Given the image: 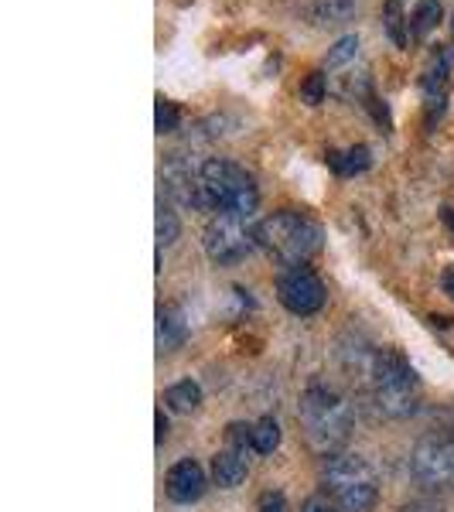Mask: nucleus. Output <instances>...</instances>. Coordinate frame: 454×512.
<instances>
[{"instance_id": "ddd939ff", "label": "nucleus", "mask_w": 454, "mask_h": 512, "mask_svg": "<svg viewBox=\"0 0 454 512\" xmlns=\"http://www.w3.org/2000/svg\"><path fill=\"white\" fill-rule=\"evenodd\" d=\"M246 454H239L233 448L219 451L216 458H212V482L219 485V489H236V485L246 482Z\"/></svg>"}, {"instance_id": "c85d7f7f", "label": "nucleus", "mask_w": 454, "mask_h": 512, "mask_svg": "<svg viewBox=\"0 0 454 512\" xmlns=\"http://www.w3.org/2000/svg\"><path fill=\"white\" fill-rule=\"evenodd\" d=\"M168 437V417H164V410H158V444Z\"/></svg>"}, {"instance_id": "cd10ccee", "label": "nucleus", "mask_w": 454, "mask_h": 512, "mask_svg": "<svg viewBox=\"0 0 454 512\" xmlns=\"http://www.w3.org/2000/svg\"><path fill=\"white\" fill-rule=\"evenodd\" d=\"M441 287H444V294H451L454 297V267H448L441 274Z\"/></svg>"}, {"instance_id": "1a4fd4ad", "label": "nucleus", "mask_w": 454, "mask_h": 512, "mask_svg": "<svg viewBox=\"0 0 454 512\" xmlns=\"http://www.w3.org/2000/svg\"><path fill=\"white\" fill-rule=\"evenodd\" d=\"M454 69V48L451 45H437L431 55V65L420 76V93H424V106H427V123H434L444 113V103H448V79Z\"/></svg>"}, {"instance_id": "c756f323", "label": "nucleus", "mask_w": 454, "mask_h": 512, "mask_svg": "<svg viewBox=\"0 0 454 512\" xmlns=\"http://www.w3.org/2000/svg\"><path fill=\"white\" fill-rule=\"evenodd\" d=\"M441 219H444V226L454 233V209H441Z\"/></svg>"}, {"instance_id": "5701e85b", "label": "nucleus", "mask_w": 454, "mask_h": 512, "mask_svg": "<svg viewBox=\"0 0 454 512\" xmlns=\"http://www.w3.org/2000/svg\"><path fill=\"white\" fill-rule=\"evenodd\" d=\"M325 93H328L325 72H311V76L304 79V86H301V99L308 106H321V103H325Z\"/></svg>"}, {"instance_id": "7c9ffc66", "label": "nucleus", "mask_w": 454, "mask_h": 512, "mask_svg": "<svg viewBox=\"0 0 454 512\" xmlns=\"http://www.w3.org/2000/svg\"><path fill=\"white\" fill-rule=\"evenodd\" d=\"M451 38H454V18H451Z\"/></svg>"}, {"instance_id": "9b49d317", "label": "nucleus", "mask_w": 454, "mask_h": 512, "mask_svg": "<svg viewBox=\"0 0 454 512\" xmlns=\"http://www.w3.org/2000/svg\"><path fill=\"white\" fill-rule=\"evenodd\" d=\"M164 492H168V499L178 502V506L198 502L205 495V472H202V465L192 461V458L178 461V465L168 472V478H164Z\"/></svg>"}, {"instance_id": "423d86ee", "label": "nucleus", "mask_w": 454, "mask_h": 512, "mask_svg": "<svg viewBox=\"0 0 454 512\" xmlns=\"http://www.w3.org/2000/svg\"><path fill=\"white\" fill-rule=\"evenodd\" d=\"M202 243H205V253H209L212 263L229 267V263L246 260V256L260 246L257 222L243 219V216H222V212H216V216L209 219V226H205Z\"/></svg>"}, {"instance_id": "bb28decb", "label": "nucleus", "mask_w": 454, "mask_h": 512, "mask_svg": "<svg viewBox=\"0 0 454 512\" xmlns=\"http://www.w3.org/2000/svg\"><path fill=\"white\" fill-rule=\"evenodd\" d=\"M400 512H444L437 502H410V506H403Z\"/></svg>"}, {"instance_id": "b1692460", "label": "nucleus", "mask_w": 454, "mask_h": 512, "mask_svg": "<svg viewBox=\"0 0 454 512\" xmlns=\"http://www.w3.org/2000/svg\"><path fill=\"white\" fill-rule=\"evenodd\" d=\"M229 448L239 451V454H246V451H253V424H229Z\"/></svg>"}, {"instance_id": "aec40b11", "label": "nucleus", "mask_w": 454, "mask_h": 512, "mask_svg": "<svg viewBox=\"0 0 454 512\" xmlns=\"http://www.w3.org/2000/svg\"><path fill=\"white\" fill-rule=\"evenodd\" d=\"M359 55V38L356 35H345V38H338L332 48H328V59L325 65L328 69H342V65H349L352 59Z\"/></svg>"}, {"instance_id": "412c9836", "label": "nucleus", "mask_w": 454, "mask_h": 512, "mask_svg": "<svg viewBox=\"0 0 454 512\" xmlns=\"http://www.w3.org/2000/svg\"><path fill=\"white\" fill-rule=\"evenodd\" d=\"M178 233H181V222L175 216V209H171V205H164V198H161V202H158V243L171 246L178 239Z\"/></svg>"}, {"instance_id": "20e7f679", "label": "nucleus", "mask_w": 454, "mask_h": 512, "mask_svg": "<svg viewBox=\"0 0 454 512\" xmlns=\"http://www.w3.org/2000/svg\"><path fill=\"white\" fill-rule=\"evenodd\" d=\"M321 485L342 512H373L379 502V478L359 454H328Z\"/></svg>"}, {"instance_id": "f257e3e1", "label": "nucleus", "mask_w": 454, "mask_h": 512, "mask_svg": "<svg viewBox=\"0 0 454 512\" xmlns=\"http://www.w3.org/2000/svg\"><path fill=\"white\" fill-rule=\"evenodd\" d=\"M198 168H202V212L253 219L260 205V192L250 171L229 158H209Z\"/></svg>"}, {"instance_id": "39448f33", "label": "nucleus", "mask_w": 454, "mask_h": 512, "mask_svg": "<svg viewBox=\"0 0 454 512\" xmlns=\"http://www.w3.org/2000/svg\"><path fill=\"white\" fill-rule=\"evenodd\" d=\"M301 427L308 434L311 448L318 451H335L338 444L352 431V410L345 403L342 393H335L332 386H308V393L301 396Z\"/></svg>"}, {"instance_id": "393cba45", "label": "nucleus", "mask_w": 454, "mask_h": 512, "mask_svg": "<svg viewBox=\"0 0 454 512\" xmlns=\"http://www.w3.org/2000/svg\"><path fill=\"white\" fill-rule=\"evenodd\" d=\"M260 512H291V506H287V499L280 492H263L260 502H257Z\"/></svg>"}, {"instance_id": "6ab92c4d", "label": "nucleus", "mask_w": 454, "mask_h": 512, "mask_svg": "<svg viewBox=\"0 0 454 512\" xmlns=\"http://www.w3.org/2000/svg\"><path fill=\"white\" fill-rule=\"evenodd\" d=\"M280 448V427L274 417H263L253 424V451L260 454H274Z\"/></svg>"}, {"instance_id": "4468645a", "label": "nucleus", "mask_w": 454, "mask_h": 512, "mask_svg": "<svg viewBox=\"0 0 454 512\" xmlns=\"http://www.w3.org/2000/svg\"><path fill=\"white\" fill-rule=\"evenodd\" d=\"M356 11H359V0H315L308 14L318 28H342V24L356 18Z\"/></svg>"}, {"instance_id": "f3484780", "label": "nucleus", "mask_w": 454, "mask_h": 512, "mask_svg": "<svg viewBox=\"0 0 454 512\" xmlns=\"http://www.w3.org/2000/svg\"><path fill=\"white\" fill-rule=\"evenodd\" d=\"M441 18H444L441 0H417L414 14H410V38H414V41L427 38L437 24H441Z\"/></svg>"}, {"instance_id": "dca6fc26", "label": "nucleus", "mask_w": 454, "mask_h": 512, "mask_svg": "<svg viewBox=\"0 0 454 512\" xmlns=\"http://www.w3.org/2000/svg\"><path fill=\"white\" fill-rule=\"evenodd\" d=\"M198 403H202V386L192 383V379H181V383L164 390V407L175 410V414H192V410H198Z\"/></svg>"}, {"instance_id": "f8f14e48", "label": "nucleus", "mask_w": 454, "mask_h": 512, "mask_svg": "<svg viewBox=\"0 0 454 512\" xmlns=\"http://www.w3.org/2000/svg\"><path fill=\"white\" fill-rule=\"evenodd\" d=\"M185 338H188V321L181 315V308H175V304H161L158 308V349L175 352L185 345Z\"/></svg>"}, {"instance_id": "2eb2a0df", "label": "nucleus", "mask_w": 454, "mask_h": 512, "mask_svg": "<svg viewBox=\"0 0 454 512\" xmlns=\"http://www.w3.org/2000/svg\"><path fill=\"white\" fill-rule=\"evenodd\" d=\"M369 164H373V151H369L366 144H356V147H349V151H328V168H332L338 178L362 175Z\"/></svg>"}, {"instance_id": "0eeeda50", "label": "nucleus", "mask_w": 454, "mask_h": 512, "mask_svg": "<svg viewBox=\"0 0 454 512\" xmlns=\"http://www.w3.org/2000/svg\"><path fill=\"white\" fill-rule=\"evenodd\" d=\"M410 475L427 492H454V441L424 437L410 454Z\"/></svg>"}, {"instance_id": "6e6552de", "label": "nucleus", "mask_w": 454, "mask_h": 512, "mask_svg": "<svg viewBox=\"0 0 454 512\" xmlns=\"http://www.w3.org/2000/svg\"><path fill=\"white\" fill-rule=\"evenodd\" d=\"M277 297L291 315H315L325 308V284L318 280L315 270L291 267L277 277Z\"/></svg>"}, {"instance_id": "4be33fe9", "label": "nucleus", "mask_w": 454, "mask_h": 512, "mask_svg": "<svg viewBox=\"0 0 454 512\" xmlns=\"http://www.w3.org/2000/svg\"><path fill=\"white\" fill-rule=\"evenodd\" d=\"M154 127H158V134H175L178 130V106L171 103V99L158 96V113H154Z\"/></svg>"}, {"instance_id": "a878e982", "label": "nucleus", "mask_w": 454, "mask_h": 512, "mask_svg": "<svg viewBox=\"0 0 454 512\" xmlns=\"http://www.w3.org/2000/svg\"><path fill=\"white\" fill-rule=\"evenodd\" d=\"M301 512H342V509H338L328 495H311V499L301 506Z\"/></svg>"}, {"instance_id": "f03ea898", "label": "nucleus", "mask_w": 454, "mask_h": 512, "mask_svg": "<svg viewBox=\"0 0 454 512\" xmlns=\"http://www.w3.org/2000/svg\"><path fill=\"white\" fill-rule=\"evenodd\" d=\"M257 239L270 260H277L280 267H287V270L304 267V263L321 250L318 222L291 209H280L274 216L257 222Z\"/></svg>"}, {"instance_id": "7ed1b4c3", "label": "nucleus", "mask_w": 454, "mask_h": 512, "mask_svg": "<svg viewBox=\"0 0 454 512\" xmlns=\"http://www.w3.org/2000/svg\"><path fill=\"white\" fill-rule=\"evenodd\" d=\"M369 386H373L376 410L390 420L410 417L420 403L417 373L407 366V359L393 349H379L373 355V362H369Z\"/></svg>"}, {"instance_id": "a211bd4d", "label": "nucleus", "mask_w": 454, "mask_h": 512, "mask_svg": "<svg viewBox=\"0 0 454 512\" xmlns=\"http://www.w3.org/2000/svg\"><path fill=\"white\" fill-rule=\"evenodd\" d=\"M403 4H407V0H386L383 18H386V35L393 38V45L407 48V41H410V18L403 14Z\"/></svg>"}, {"instance_id": "9d476101", "label": "nucleus", "mask_w": 454, "mask_h": 512, "mask_svg": "<svg viewBox=\"0 0 454 512\" xmlns=\"http://www.w3.org/2000/svg\"><path fill=\"white\" fill-rule=\"evenodd\" d=\"M161 185L178 205L202 212V168L185 164L181 161V154H171L168 164L161 168Z\"/></svg>"}]
</instances>
